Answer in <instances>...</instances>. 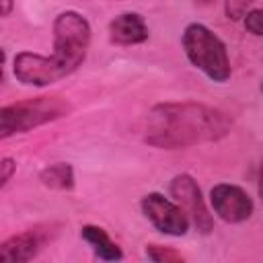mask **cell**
<instances>
[{
	"instance_id": "obj_1",
	"label": "cell",
	"mask_w": 263,
	"mask_h": 263,
	"mask_svg": "<svg viewBox=\"0 0 263 263\" xmlns=\"http://www.w3.org/2000/svg\"><path fill=\"white\" fill-rule=\"evenodd\" d=\"M230 129L232 119L216 107L195 101H164L148 111L144 142L160 150H181L218 142Z\"/></svg>"
},
{
	"instance_id": "obj_2",
	"label": "cell",
	"mask_w": 263,
	"mask_h": 263,
	"mask_svg": "<svg viewBox=\"0 0 263 263\" xmlns=\"http://www.w3.org/2000/svg\"><path fill=\"white\" fill-rule=\"evenodd\" d=\"M72 105L58 95H43L35 99H25L0 109V136L2 140L14 134H27L49 121L68 117Z\"/></svg>"
},
{
	"instance_id": "obj_3",
	"label": "cell",
	"mask_w": 263,
	"mask_h": 263,
	"mask_svg": "<svg viewBox=\"0 0 263 263\" xmlns=\"http://www.w3.org/2000/svg\"><path fill=\"white\" fill-rule=\"evenodd\" d=\"M181 43L187 60L197 70H201L210 80L226 82L230 78L232 66L226 45L212 29H208L201 23H191L185 27Z\"/></svg>"
},
{
	"instance_id": "obj_4",
	"label": "cell",
	"mask_w": 263,
	"mask_h": 263,
	"mask_svg": "<svg viewBox=\"0 0 263 263\" xmlns=\"http://www.w3.org/2000/svg\"><path fill=\"white\" fill-rule=\"evenodd\" d=\"M90 23L76 10H64L53 18V58L68 74L76 72L84 62L90 45Z\"/></svg>"
},
{
	"instance_id": "obj_5",
	"label": "cell",
	"mask_w": 263,
	"mask_h": 263,
	"mask_svg": "<svg viewBox=\"0 0 263 263\" xmlns=\"http://www.w3.org/2000/svg\"><path fill=\"white\" fill-rule=\"evenodd\" d=\"M60 224L47 222L27 228L18 234H12L0 245V259L8 263H25L35 259L60 232Z\"/></svg>"
},
{
	"instance_id": "obj_6",
	"label": "cell",
	"mask_w": 263,
	"mask_h": 263,
	"mask_svg": "<svg viewBox=\"0 0 263 263\" xmlns=\"http://www.w3.org/2000/svg\"><path fill=\"white\" fill-rule=\"evenodd\" d=\"M168 189H171L173 199L181 205V210L187 214L189 222L195 226V230L201 234H210L214 230V218H212V214L203 201V195H201L197 181L191 175L181 173L171 181Z\"/></svg>"
},
{
	"instance_id": "obj_7",
	"label": "cell",
	"mask_w": 263,
	"mask_h": 263,
	"mask_svg": "<svg viewBox=\"0 0 263 263\" xmlns=\"http://www.w3.org/2000/svg\"><path fill=\"white\" fill-rule=\"evenodd\" d=\"M12 74L27 86H49L70 76L53 55H39L33 51H21L14 55Z\"/></svg>"
},
{
	"instance_id": "obj_8",
	"label": "cell",
	"mask_w": 263,
	"mask_h": 263,
	"mask_svg": "<svg viewBox=\"0 0 263 263\" xmlns=\"http://www.w3.org/2000/svg\"><path fill=\"white\" fill-rule=\"evenodd\" d=\"M140 208L144 216L150 220V224L168 236H183L189 230V218L181 210V205L173 199H166L162 193H148L142 197Z\"/></svg>"
},
{
	"instance_id": "obj_9",
	"label": "cell",
	"mask_w": 263,
	"mask_h": 263,
	"mask_svg": "<svg viewBox=\"0 0 263 263\" xmlns=\"http://www.w3.org/2000/svg\"><path fill=\"white\" fill-rule=\"evenodd\" d=\"M210 203L214 208V214L228 224H238L249 220L255 210L251 195L242 187L230 183L214 185L210 191Z\"/></svg>"
},
{
	"instance_id": "obj_10",
	"label": "cell",
	"mask_w": 263,
	"mask_h": 263,
	"mask_svg": "<svg viewBox=\"0 0 263 263\" xmlns=\"http://www.w3.org/2000/svg\"><path fill=\"white\" fill-rule=\"evenodd\" d=\"M109 39L115 45H138L148 39V25L138 12H121L109 23Z\"/></svg>"
},
{
	"instance_id": "obj_11",
	"label": "cell",
	"mask_w": 263,
	"mask_h": 263,
	"mask_svg": "<svg viewBox=\"0 0 263 263\" xmlns=\"http://www.w3.org/2000/svg\"><path fill=\"white\" fill-rule=\"evenodd\" d=\"M80 236L92 247V251L97 253L99 259H103V261H119V259H123V253H121L119 245L113 242V238L101 226L86 224V226L80 228Z\"/></svg>"
},
{
	"instance_id": "obj_12",
	"label": "cell",
	"mask_w": 263,
	"mask_h": 263,
	"mask_svg": "<svg viewBox=\"0 0 263 263\" xmlns=\"http://www.w3.org/2000/svg\"><path fill=\"white\" fill-rule=\"evenodd\" d=\"M39 181L49 187V189H58V191H70L74 187V168L68 162H55L45 166L39 173Z\"/></svg>"
},
{
	"instance_id": "obj_13",
	"label": "cell",
	"mask_w": 263,
	"mask_h": 263,
	"mask_svg": "<svg viewBox=\"0 0 263 263\" xmlns=\"http://www.w3.org/2000/svg\"><path fill=\"white\" fill-rule=\"evenodd\" d=\"M146 257L154 263H181L183 255L177 253L171 247H160V245H146Z\"/></svg>"
},
{
	"instance_id": "obj_14",
	"label": "cell",
	"mask_w": 263,
	"mask_h": 263,
	"mask_svg": "<svg viewBox=\"0 0 263 263\" xmlns=\"http://www.w3.org/2000/svg\"><path fill=\"white\" fill-rule=\"evenodd\" d=\"M245 29L257 37H263V8H253L245 14Z\"/></svg>"
},
{
	"instance_id": "obj_15",
	"label": "cell",
	"mask_w": 263,
	"mask_h": 263,
	"mask_svg": "<svg viewBox=\"0 0 263 263\" xmlns=\"http://www.w3.org/2000/svg\"><path fill=\"white\" fill-rule=\"evenodd\" d=\"M253 2H255V0H226V2H224L226 16L232 18V21H240V18H245V14L249 12L247 8H249Z\"/></svg>"
},
{
	"instance_id": "obj_16",
	"label": "cell",
	"mask_w": 263,
	"mask_h": 263,
	"mask_svg": "<svg viewBox=\"0 0 263 263\" xmlns=\"http://www.w3.org/2000/svg\"><path fill=\"white\" fill-rule=\"evenodd\" d=\"M0 168H2V175H0V187L4 189L8 183H10V179H12V175L16 173V162L12 160V158H2V164H0Z\"/></svg>"
},
{
	"instance_id": "obj_17",
	"label": "cell",
	"mask_w": 263,
	"mask_h": 263,
	"mask_svg": "<svg viewBox=\"0 0 263 263\" xmlns=\"http://www.w3.org/2000/svg\"><path fill=\"white\" fill-rule=\"evenodd\" d=\"M12 4L14 0H2V16H8L12 12Z\"/></svg>"
},
{
	"instance_id": "obj_18",
	"label": "cell",
	"mask_w": 263,
	"mask_h": 263,
	"mask_svg": "<svg viewBox=\"0 0 263 263\" xmlns=\"http://www.w3.org/2000/svg\"><path fill=\"white\" fill-rule=\"evenodd\" d=\"M257 189H259V197L263 199V162H261V168H259V183H257Z\"/></svg>"
},
{
	"instance_id": "obj_19",
	"label": "cell",
	"mask_w": 263,
	"mask_h": 263,
	"mask_svg": "<svg viewBox=\"0 0 263 263\" xmlns=\"http://www.w3.org/2000/svg\"><path fill=\"white\" fill-rule=\"evenodd\" d=\"M261 92H263V82H261Z\"/></svg>"
}]
</instances>
